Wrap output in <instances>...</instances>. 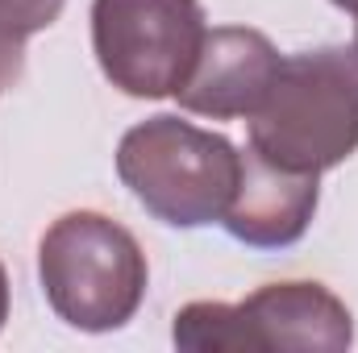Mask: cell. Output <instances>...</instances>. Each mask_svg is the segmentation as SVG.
<instances>
[{"instance_id": "cell-3", "label": "cell", "mask_w": 358, "mask_h": 353, "mask_svg": "<svg viewBox=\"0 0 358 353\" xmlns=\"http://www.w3.org/2000/svg\"><path fill=\"white\" fill-rule=\"evenodd\" d=\"M117 175L155 220L200 229L225 216L238 191L242 154L229 137L159 112L125 129L117 146Z\"/></svg>"}, {"instance_id": "cell-7", "label": "cell", "mask_w": 358, "mask_h": 353, "mask_svg": "<svg viewBox=\"0 0 358 353\" xmlns=\"http://www.w3.org/2000/svg\"><path fill=\"white\" fill-rule=\"evenodd\" d=\"M321 175H300V171H283L267 163L263 154L246 150L242 154V175L238 191L221 216L225 233L238 237L242 246L255 250H283L296 246L321 204Z\"/></svg>"}, {"instance_id": "cell-11", "label": "cell", "mask_w": 358, "mask_h": 353, "mask_svg": "<svg viewBox=\"0 0 358 353\" xmlns=\"http://www.w3.org/2000/svg\"><path fill=\"white\" fill-rule=\"evenodd\" d=\"M334 4H338V8H346V13H355V17H358V0H334Z\"/></svg>"}, {"instance_id": "cell-8", "label": "cell", "mask_w": 358, "mask_h": 353, "mask_svg": "<svg viewBox=\"0 0 358 353\" xmlns=\"http://www.w3.org/2000/svg\"><path fill=\"white\" fill-rule=\"evenodd\" d=\"M67 0H0V29L13 38H34L63 17Z\"/></svg>"}, {"instance_id": "cell-12", "label": "cell", "mask_w": 358, "mask_h": 353, "mask_svg": "<svg viewBox=\"0 0 358 353\" xmlns=\"http://www.w3.org/2000/svg\"><path fill=\"white\" fill-rule=\"evenodd\" d=\"M355 54H358V25H355Z\"/></svg>"}, {"instance_id": "cell-5", "label": "cell", "mask_w": 358, "mask_h": 353, "mask_svg": "<svg viewBox=\"0 0 358 353\" xmlns=\"http://www.w3.org/2000/svg\"><path fill=\"white\" fill-rule=\"evenodd\" d=\"M200 0H92V50L104 80L134 100L183 88L204 46Z\"/></svg>"}, {"instance_id": "cell-4", "label": "cell", "mask_w": 358, "mask_h": 353, "mask_svg": "<svg viewBox=\"0 0 358 353\" xmlns=\"http://www.w3.org/2000/svg\"><path fill=\"white\" fill-rule=\"evenodd\" d=\"M171 341L196 353H342L355 341V316L325 283L292 278L250 291L242 303L196 299L179 308Z\"/></svg>"}, {"instance_id": "cell-10", "label": "cell", "mask_w": 358, "mask_h": 353, "mask_svg": "<svg viewBox=\"0 0 358 353\" xmlns=\"http://www.w3.org/2000/svg\"><path fill=\"white\" fill-rule=\"evenodd\" d=\"M4 320H8V270L0 262V329H4Z\"/></svg>"}, {"instance_id": "cell-1", "label": "cell", "mask_w": 358, "mask_h": 353, "mask_svg": "<svg viewBox=\"0 0 358 353\" xmlns=\"http://www.w3.org/2000/svg\"><path fill=\"white\" fill-rule=\"evenodd\" d=\"M250 150L300 175H321L358 154V54L313 50L279 63L250 117Z\"/></svg>"}, {"instance_id": "cell-2", "label": "cell", "mask_w": 358, "mask_h": 353, "mask_svg": "<svg viewBox=\"0 0 358 353\" xmlns=\"http://www.w3.org/2000/svg\"><path fill=\"white\" fill-rule=\"evenodd\" d=\"M38 278L55 316L80 333L125 329L150 283L138 237L104 212H63L38 241Z\"/></svg>"}, {"instance_id": "cell-9", "label": "cell", "mask_w": 358, "mask_h": 353, "mask_svg": "<svg viewBox=\"0 0 358 353\" xmlns=\"http://www.w3.org/2000/svg\"><path fill=\"white\" fill-rule=\"evenodd\" d=\"M25 71V38H13L0 29V91H8Z\"/></svg>"}, {"instance_id": "cell-6", "label": "cell", "mask_w": 358, "mask_h": 353, "mask_svg": "<svg viewBox=\"0 0 358 353\" xmlns=\"http://www.w3.org/2000/svg\"><path fill=\"white\" fill-rule=\"evenodd\" d=\"M279 50L263 29L246 25H217L204 33L192 75L176 91L179 108L213 121L255 117L279 75Z\"/></svg>"}]
</instances>
